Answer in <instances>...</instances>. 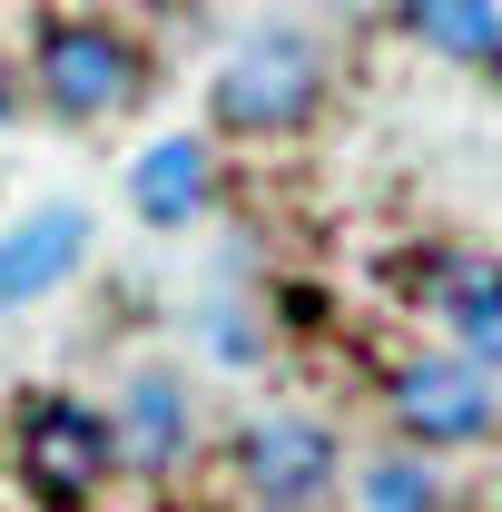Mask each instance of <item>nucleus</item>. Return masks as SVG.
<instances>
[{"mask_svg": "<svg viewBox=\"0 0 502 512\" xmlns=\"http://www.w3.org/2000/svg\"><path fill=\"white\" fill-rule=\"evenodd\" d=\"M89 247V217L79 207H40L30 227H10L0 237V306H30V296H50L69 266Z\"/></svg>", "mask_w": 502, "mask_h": 512, "instance_id": "39448f33", "label": "nucleus"}, {"mask_svg": "<svg viewBox=\"0 0 502 512\" xmlns=\"http://www.w3.org/2000/svg\"><path fill=\"white\" fill-rule=\"evenodd\" d=\"M197 188H207V148H197V138H158V148L138 158V178H128V197H138L148 227H188Z\"/></svg>", "mask_w": 502, "mask_h": 512, "instance_id": "0eeeda50", "label": "nucleus"}, {"mask_svg": "<svg viewBox=\"0 0 502 512\" xmlns=\"http://www.w3.org/2000/svg\"><path fill=\"white\" fill-rule=\"evenodd\" d=\"M394 414H404V434H424V444H473V434H493V394H483L473 365H404Z\"/></svg>", "mask_w": 502, "mask_h": 512, "instance_id": "20e7f679", "label": "nucleus"}, {"mask_svg": "<svg viewBox=\"0 0 502 512\" xmlns=\"http://www.w3.org/2000/svg\"><path fill=\"white\" fill-rule=\"evenodd\" d=\"M0 109H10V79H0Z\"/></svg>", "mask_w": 502, "mask_h": 512, "instance_id": "f8f14e48", "label": "nucleus"}, {"mask_svg": "<svg viewBox=\"0 0 502 512\" xmlns=\"http://www.w3.org/2000/svg\"><path fill=\"white\" fill-rule=\"evenodd\" d=\"M20 463H30V483L40 493H89L99 473H109V424L89 414V404H30V424H20Z\"/></svg>", "mask_w": 502, "mask_h": 512, "instance_id": "7ed1b4c3", "label": "nucleus"}, {"mask_svg": "<svg viewBox=\"0 0 502 512\" xmlns=\"http://www.w3.org/2000/svg\"><path fill=\"white\" fill-rule=\"evenodd\" d=\"M128 434H138V463H168V453L188 444V404H178V384H138V394H128Z\"/></svg>", "mask_w": 502, "mask_h": 512, "instance_id": "9d476101", "label": "nucleus"}, {"mask_svg": "<svg viewBox=\"0 0 502 512\" xmlns=\"http://www.w3.org/2000/svg\"><path fill=\"white\" fill-rule=\"evenodd\" d=\"M443 296H453L463 345H473L483 365H502V276H493V266H453V276H443Z\"/></svg>", "mask_w": 502, "mask_h": 512, "instance_id": "1a4fd4ad", "label": "nucleus"}, {"mask_svg": "<svg viewBox=\"0 0 502 512\" xmlns=\"http://www.w3.org/2000/svg\"><path fill=\"white\" fill-rule=\"evenodd\" d=\"M247 493L276 512H306L315 493H325V473H335V444H325V424H296V414H266V424H247Z\"/></svg>", "mask_w": 502, "mask_h": 512, "instance_id": "f03ea898", "label": "nucleus"}, {"mask_svg": "<svg viewBox=\"0 0 502 512\" xmlns=\"http://www.w3.org/2000/svg\"><path fill=\"white\" fill-rule=\"evenodd\" d=\"M40 79H50V99H60L69 119H89V109H119L128 99V50L109 30H60L50 60H40Z\"/></svg>", "mask_w": 502, "mask_h": 512, "instance_id": "423d86ee", "label": "nucleus"}, {"mask_svg": "<svg viewBox=\"0 0 502 512\" xmlns=\"http://www.w3.org/2000/svg\"><path fill=\"white\" fill-rule=\"evenodd\" d=\"M414 30L434 40L443 60H493L502 50V10L493 0H414Z\"/></svg>", "mask_w": 502, "mask_h": 512, "instance_id": "6e6552de", "label": "nucleus"}, {"mask_svg": "<svg viewBox=\"0 0 502 512\" xmlns=\"http://www.w3.org/2000/svg\"><path fill=\"white\" fill-rule=\"evenodd\" d=\"M365 503H375V512H434V473H414V463H375Z\"/></svg>", "mask_w": 502, "mask_h": 512, "instance_id": "9b49d317", "label": "nucleus"}, {"mask_svg": "<svg viewBox=\"0 0 502 512\" xmlns=\"http://www.w3.org/2000/svg\"><path fill=\"white\" fill-rule=\"evenodd\" d=\"M315 89H325V69H315L306 40L296 30H256L227 60V79H217V119L227 128H296L315 109Z\"/></svg>", "mask_w": 502, "mask_h": 512, "instance_id": "f257e3e1", "label": "nucleus"}]
</instances>
